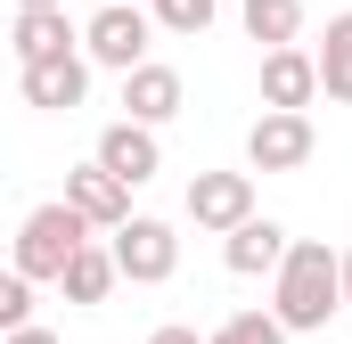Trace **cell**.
I'll return each instance as SVG.
<instances>
[{"label": "cell", "mask_w": 352, "mask_h": 344, "mask_svg": "<svg viewBox=\"0 0 352 344\" xmlns=\"http://www.w3.org/2000/svg\"><path fill=\"white\" fill-rule=\"evenodd\" d=\"M270 312H278V328H287V336L328 328V320L344 312V255H328L320 238H295L287 270L270 279Z\"/></svg>", "instance_id": "obj_1"}, {"label": "cell", "mask_w": 352, "mask_h": 344, "mask_svg": "<svg viewBox=\"0 0 352 344\" xmlns=\"http://www.w3.org/2000/svg\"><path fill=\"white\" fill-rule=\"evenodd\" d=\"M82 246H98V238H90V222L66 205V197L33 205V213L16 222V270H25V279H66Z\"/></svg>", "instance_id": "obj_2"}, {"label": "cell", "mask_w": 352, "mask_h": 344, "mask_svg": "<svg viewBox=\"0 0 352 344\" xmlns=\"http://www.w3.org/2000/svg\"><path fill=\"white\" fill-rule=\"evenodd\" d=\"M148 41H156V17L148 8H123V0H107L82 25V58L90 66H115V74H140L148 66Z\"/></svg>", "instance_id": "obj_3"}, {"label": "cell", "mask_w": 352, "mask_h": 344, "mask_svg": "<svg viewBox=\"0 0 352 344\" xmlns=\"http://www.w3.org/2000/svg\"><path fill=\"white\" fill-rule=\"evenodd\" d=\"M115 270H123L131 287H164V279L180 270V238H173V222H156V213L123 222V230H115Z\"/></svg>", "instance_id": "obj_4"}, {"label": "cell", "mask_w": 352, "mask_h": 344, "mask_svg": "<svg viewBox=\"0 0 352 344\" xmlns=\"http://www.w3.org/2000/svg\"><path fill=\"white\" fill-rule=\"evenodd\" d=\"M188 222L213 238H238L254 222V172H197L188 180Z\"/></svg>", "instance_id": "obj_5"}, {"label": "cell", "mask_w": 352, "mask_h": 344, "mask_svg": "<svg viewBox=\"0 0 352 344\" xmlns=\"http://www.w3.org/2000/svg\"><path fill=\"white\" fill-rule=\"evenodd\" d=\"M311 148H320L311 115H254V131H246V172H303Z\"/></svg>", "instance_id": "obj_6"}, {"label": "cell", "mask_w": 352, "mask_h": 344, "mask_svg": "<svg viewBox=\"0 0 352 344\" xmlns=\"http://www.w3.org/2000/svg\"><path fill=\"white\" fill-rule=\"evenodd\" d=\"M66 205L82 213L90 230H107V238H115L123 222H140V213H131V189H123L115 172L98 164V156H90V164H74V172H66Z\"/></svg>", "instance_id": "obj_7"}, {"label": "cell", "mask_w": 352, "mask_h": 344, "mask_svg": "<svg viewBox=\"0 0 352 344\" xmlns=\"http://www.w3.org/2000/svg\"><path fill=\"white\" fill-rule=\"evenodd\" d=\"M8 50H16V66H50V58H74V50H82V33H74V17H66V8H16Z\"/></svg>", "instance_id": "obj_8"}, {"label": "cell", "mask_w": 352, "mask_h": 344, "mask_svg": "<svg viewBox=\"0 0 352 344\" xmlns=\"http://www.w3.org/2000/svg\"><path fill=\"white\" fill-rule=\"evenodd\" d=\"M320 98V58L311 50H270L263 58V115H303Z\"/></svg>", "instance_id": "obj_9"}, {"label": "cell", "mask_w": 352, "mask_h": 344, "mask_svg": "<svg viewBox=\"0 0 352 344\" xmlns=\"http://www.w3.org/2000/svg\"><path fill=\"white\" fill-rule=\"evenodd\" d=\"M16 90H25V107H50V115H74L90 90V58H50V66H16Z\"/></svg>", "instance_id": "obj_10"}, {"label": "cell", "mask_w": 352, "mask_h": 344, "mask_svg": "<svg viewBox=\"0 0 352 344\" xmlns=\"http://www.w3.org/2000/svg\"><path fill=\"white\" fill-rule=\"evenodd\" d=\"M98 164L115 172L123 189H140V180H156V172H164V148H156V131H148V123H107V131H98Z\"/></svg>", "instance_id": "obj_11"}, {"label": "cell", "mask_w": 352, "mask_h": 344, "mask_svg": "<svg viewBox=\"0 0 352 344\" xmlns=\"http://www.w3.org/2000/svg\"><path fill=\"white\" fill-rule=\"evenodd\" d=\"M287 255H295V238H287L278 222H263V213H254L238 238H221V262H230L238 279H278V270H287Z\"/></svg>", "instance_id": "obj_12"}, {"label": "cell", "mask_w": 352, "mask_h": 344, "mask_svg": "<svg viewBox=\"0 0 352 344\" xmlns=\"http://www.w3.org/2000/svg\"><path fill=\"white\" fill-rule=\"evenodd\" d=\"M180 98H188L180 74L148 58L140 74H123V123H148V131H156V123H173V115H180Z\"/></svg>", "instance_id": "obj_13"}, {"label": "cell", "mask_w": 352, "mask_h": 344, "mask_svg": "<svg viewBox=\"0 0 352 344\" xmlns=\"http://www.w3.org/2000/svg\"><path fill=\"white\" fill-rule=\"evenodd\" d=\"M238 25H246V41H263V58H270V50H295L303 0H238Z\"/></svg>", "instance_id": "obj_14"}, {"label": "cell", "mask_w": 352, "mask_h": 344, "mask_svg": "<svg viewBox=\"0 0 352 344\" xmlns=\"http://www.w3.org/2000/svg\"><path fill=\"white\" fill-rule=\"evenodd\" d=\"M115 279H123V270H115V246H82V255H74V270H66V279H58V287H66V303H107V295H115Z\"/></svg>", "instance_id": "obj_15"}, {"label": "cell", "mask_w": 352, "mask_h": 344, "mask_svg": "<svg viewBox=\"0 0 352 344\" xmlns=\"http://www.w3.org/2000/svg\"><path fill=\"white\" fill-rule=\"evenodd\" d=\"M311 58H320V90H328L336 107H352V8L328 17V41H320Z\"/></svg>", "instance_id": "obj_16"}, {"label": "cell", "mask_w": 352, "mask_h": 344, "mask_svg": "<svg viewBox=\"0 0 352 344\" xmlns=\"http://www.w3.org/2000/svg\"><path fill=\"white\" fill-rule=\"evenodd\" d=\"M148 17H156V33H205L221 17V0H148Z\"/></svg>", "instance_id": "obj_17"}, {"label": "cell", "mask_w": 352, "mask_h": 344, "mask_svg": "<svg viewBox=\"0 0 352 344\" xmlns=\"http://www.w3.org/2000/svg\"><path fill=\"white\" fill-rule=\"evenodd\" d=\"M213 344H287V328H278V312H238L213 328Z\"/></svg>", "instance_id": "obj_18"}, {"label": "cell", "mask_w": 352, "mask_h": 344, "mask_svg": "<svg viewBox=\"0 0 352 344\" xmlns=\"http://www.w3.org/2000/svg\"><path fill=\"white\" fill-rule=\"evenodd\" d=\"M0 328H8V336H16V328H33V279H25V270H8V279H0Z\"/></svg>", "instance_id": "obj_19"}, {"label": "cell", "mask_w": 352, "mask_h": 344, "mask_svg": "<svg viewBox=\"0 0 352 344\" xmlns=\"http://www.w3.org/2000/svg\"><path fill=\"white\" fill-rule=\"evenodd\" d=\"M148 344H213V336H197V328H156Z\"/></svg>", "instance_id": "obj_20"}, {"label": "cell", "mask_w": 352, "mask_h": 344, "mask_svg": "<svg viewBox=\"0 0 352 344\" xmlns=\"http://www.w3.org/2000/svg\"><path fill=\"white\" fill-rule=\"evenodd\" d=\"M8 344H58V336H50V328H16Z\"/></svg>", "instance_id": "obj_21"}, {"label": "cell", "mask_w": 352, "mask_h": 344, "mask_svg": "<svg viewBox=\"0 0 352 344\" xmlns=\"http://www.w3.org/2000/svg\"><path fill=\"white\" fill-rule=\"evenodd\" d=\"M344 312H352V255H344Z\"/></svg>", "instance_id": "obj_22"}, {"label": "cell", "mask_w": 352, "mask_h": 344, "mask_svg": "<svg viewBox=\"0 0 352 344\" xmlns=\"http://www.w3.org/2000/svg\"><path fill=\"white\" fill-rule=\"evenodd\" d=\"M16 8H66V0H16Z\"/></svg>", "instance_id": "obj_23"}]
</instances>
